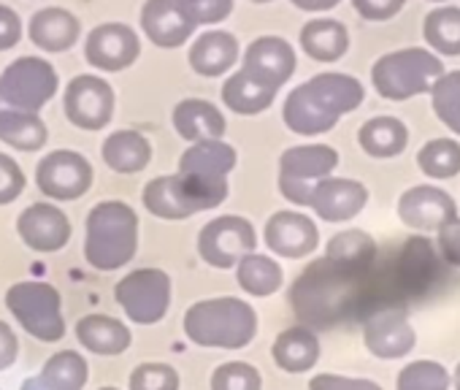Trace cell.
Listing matches in <instances>:
<instances>
[{"mask_svg": "<svg viewBox=\"0 0 460 390\" xmlns=\"http://www.w3.org/2000/svg\"><path fill=\"white\" fill-rule=\"evenodd\" d=\"M366 101L360 79L341 71H323L309 82L293 87L282 106L288 130L298 136H323L339 125L344 114H352Z\"/></svg>", "mask_w": 460, "mask_h": 390, "instance_id": "cell-1", "label": "cell"}, {"mask_svg": "<svg viewBox=\"0 0 460 390\" xmlns=\"http://www.w3.org/2000/svg\"><path fill=\"white\" fill-rule=\"evenodd\" d=\"M184 336L206 350H242L258 336V312L236 296L195 301L181 320Z\"/></svg>", "mask_w": 460, "mask_h": 390, "instance_id": "cell-2", "label": "cell"}, {"mask_svg": "<svg viewBox=\"0 0 460 390\" xmlns=\"http://www.w3.org/2000/svg\"><path fill=\"white\" fill-rule=\"evenodd\" d=\"M138 253V215L125 201H101L84 220V261L95 271H117Z\"/></svg>", "mask_w": 460, "mask_h": 390, "instance_id": "cell-3", "label": "cell"}, {"mask_svg": "<svg viewBox=\"0 0 460 390\" xmlns=\"http://www.w3.org/2000/svg\"><path fill=\"white\" fill-rule=\"evenodd\" d=\"M236 165H239L236 146H230L225 138H203V141H192L181 152L176 176L187 187L190 199L198 204V209L208 212L227 201L230 192L227 176L234 173Z\"/></svg>", "mask_w": 460, "mask_h": 390, "instance_id": "cell-4", "label": "cell"}, {"mask_svg": "<svg viewBox=\"0 0 460 390\" xmlns=\"http://www.w3.org/2000/svg\"><path fill=\"white\" fill-rule=\"evenodd\" d=\"M444 74L441 58L425 47H406L382 55L371 66V84L385 101H409L430 93L433 82Z\"/></svg>", "mask_w": 460, "mask_h": 390, "instance_id": "cell-5", "label": "cell"}, {"mask_svg": "<svg viewBox=\"0 0 460 390\" xmlns=\"http://www.w3.org/2000/svg\"><path fill=\"white\" fill-rule=\"evenodd\" d=\"M6 309L12 317L39 341L55 344L66 336V317H63V296L55 285L25 279L14 282L6 290Z\"/></svg>", "mask_w": 460, "mask_h": 390, "instance_id": "cell-6", "label": "cell"}, {"mask_svg": "<svg viewBox=\"0 0 460 390\" xmlns=\"http://www.w3.org/2000/svg\"><path fill=\"white\" fill-rule=\"evenodd\" d=\"M60 76L47 58L22 55L0 71V106L39 111L58 95Z\"/></svg>", "mask_w": 460, "mask_h": 390, "instance_id": "cell-7", "label": "cell"}, {"mask_svg": "<svg viewBox=\"0 0 460 390\" xmlns=\"http://www.w3.org/2000/svg\"><path fill=\"white\" fill-rule=\"evenodd\" d=\"M173 282L163 269H136L114 285V298L136 325H155L171 309Z\"/></svg>", "mask_w": 460, "mask_h": 390, "instance_id": "cell-8", "label": "cell"}, {"mask_svg": "<svg viewBox=\"0 0 460 390\" xmlns=\"http://www.w3.org/2000/svg\"><path fill=\"white\" fill-rule=\"evenodd\" d=\"M258 250V231L247 217L222 215L208 220L198 234V255L211 269H234L244 255Z\"/></svg>", "mask_w": 460, "mask_h": 390, "instance_id": "cell-9", "label": "cell"}, {"mask_svg": "<svg viewBox=\"0 0 460 390\" xmlns=\"http://www.w3.org/2000/svg\"><path fill=\"white\" fill-rule=\"evenodd\" d=\"M95 182L93 163L76 149L47 152L36 165V184L49 201H79Z\"/></svg>", "mask_w": 460, "mask_h": 390, "instance_id": "cell-10", "label": "cell"}, {"mask_svg": "<svg viewBox=\"0 0 460 390\" xmlns=\"http://www.w3.org/2000/svg\"><path fill=\"white\" fill-rule=\"evenodd\" d=\"M117 109L114 87L95 74H79L63 93V114L79 130H103L111 125Z\"/></svg>", "mask_w": 460, "mask_h": 390, "instance_id": "cell-11", "label": "cell"}, {"mask_svg": "<svg viewBox=\"0 0 460 390\" xmlns=\"http://www.w3.org/2000/svg\"><path fill=\"white\" fill-rule=\"evenodd\" d=\"M141 58V36L128 22H101L84 39V60L103 71H128Z\"/></svg>", "mask_w": 460, "mask_h": 390, "instance_id": "cell-12", "label": "cell"}, {"mask_svg": "<svg viewBox=\"0 0 460 390\" xmlns=\"http://www.w3.org/2000/svg\"><path fill=\"white\" fill-rule=\"evenodd\" d=\"M398 220L420 234H436L441 226L457 217V207L452 195H447L441 187L433 184H414L401 192L395 204Z\"/></svg>", "mask_w": 460, "mask_h": 390, "instance_id": "cell-13", "label": "cell"}, {"mask_svg": "<svg viewBox=\"0 0 460 390\" xmlns=\"http://www.w3.org/2000/svg\"><path fill=\"white\" fill-rule=\"evenodd\" d=\"M266 247L285 261H304L320 247V231L312 217L296 209L274 212L263 226Z\"/></svg>", "mask_w": 460, "mask_h": 390, "instance_id": "cell-14", "label": "cell"}, {"mask_svg": "<svg viewBox=\"0 0 460 390\" xmlns=\"http://www.w3.org/2000/svg\"><path fill=\"white\" fill-rule=\"evenodd\" d=\"M17 236L28 250L49 255L60 253L71 242L74 226L60 207L49 201H36L17 217Z\"/></svg>", "mask_w": 460, "mask_h": 390, "instance_id": "cell-15", "label": "cell"}, {"mask_svg": "<svg viewBox=\"0 0 460 390\" xmlns=\"http://www.w3.org/2000/svg\"><path fill=\"white\" fill-rule=\"evenodd\" d=\"M368 204V187L349 176H325L312 187L309 209L325 223H347L358 217Z\"/></svg>", "mask_w": 460, "mask_h": 390, "instance_id": "cell-16", "label": "cell"}, {"mask_svg": "<svg viewBox=\"0 0 460 390\" xmlns=\"http://www.w3.org/2000/svg\"><path fill=\"white\" fill-rule=\"evenodd\" d=\"M363 344L379 360H398L406 358L417 344V331L411 320L398 309L376 312L363 325Z\"/></svg>", "mask_w": 460, "mask_h": 390, "instance_id": "cell-17", "label": "cell"}, {"mask_svg": "<svg viewBox=\"0 0 460 390\" xmlns=\"http://www.w3.org/2000/svg\"><path fill=\"white\" fill-rule=\"evenodd\" d=\"M138 22L157 49H179L190 44L198 31L181 12L179 0H144Z\"/></svg>", "mask_w": 460, "mask_h": 390, "instance_id": "cell-18", "label": "cell"}, {"mask_svg": "<svg viewBox=\"0 0 460 390\" xmlns=\"http://www.w3.org/2000/svg\"><path fill=\"white\" fill-rule=\"evenodd\" d=\"M277 95H279V87L247 66L234 68L222 82V106L239 117L263 114L266 109L274 106Z\"/></svg>", "mask_w": 460, "mask_h": 390, "instance_id": "cell-19", "label": "cell"}, {"mask_svg": "<svg viewBox=\"0 0 460 390\" xmlns=\"http://www.w3.org/2000/svg\"><path fill=\"white\" fill-rule=\"evenodd\" d=\"M239 58H242L239 39L222 28H211V31L200 33L198 39H192L190 52H187L190 68L203 79L227 76L239 66Z\"/></svg>", "mask_w": 460, "mask_h": 390, "instance_id": "cell-20", "label": "cell"}, {"mask_svg": "<svg viewBox=\"0 0 460 390\" xmlns=\"http://www.w3.org/2000/svg\"><path fill=\"white\" fill-rule=\"evenodd\" d=\"M28 39L33 47H39L47 55L68 52L82 39V22L76 14H71L63 6H47L39 9L28 22Z\"/></svg>", "mask_w": 460, "mask_h": 390, "instance_id": "cell-21", "label": "cell"}, {"mask_svg": "<svg viewBox=\"0 0 460 390\" xmlns=\"http://www.w3.org/2000/svg\"><path fill=\"white\" fill-rule=\"evenodd\" d=\"M242 66L258 71L261 76H266L271 84L285 87L296 68H298V55L293 49V44L282 36H261L255 41L247 44L244 55H242Z\"/></svg>", "mask_w": 460, "mask_h": 390, "instance_id": "cell-22", "label": "cell"}, {"mask_svg": "<svg viewBox=\"0 0 460 390\" xmlns=\"http://www.w3.org/2000/svg\"><path fill=\"white\" fill-rule=\"evenodd\" d=\"M90 379L87 358L79 350H58L39 374L28 377L20 390H84Z\"/></svg>", "mask_w": 460, "mask_h": 390, "instance_id": "cell-23", "label": "cell"}, {"mask_svg": "<svg viewBox=\"0 0 460 390\" xmlns=\"http://www.w3.org/2000/svg\"><path fill=\"white\" fill-rule=\"evenodd\" d=\"M171 125L190 144L203 138H222L227 130L222 109L206 98H181L171 109Z\"/></svg>", "mask_w": 460, "mask_h": 390, "instance_id": "cell-24", "label": "cell"}, {"mask_svg": "<svg viewBox=\"0 0 460 390\" xmlns=\"http://www.w3.org/2000/svg\"><path fill=\"white\" fill-rule=\"evenodd\" d=\"M141 201H144V209L160 220H187L200 212L176 173H163V176L149 179L144 184Z\"/></svg>", "mask_w": 460, "mask_h": 390, "instance_id": "cell-25", "label": "cell"}, {"mask_svg": "<svg viewBox=\"0 0 460 390\" xmlns=\"http://www.w3.org/2000/svg\"><path fill=\"white\" fill-rule=\"evenodd\" d=\"M298 44H301L306 58H312L314 63L331 66V63H339L349 52V31L339 20L314 17L301 28Z\"/></svg>", "mask_w": 460, "mask_h": 390, "instance_id": "cell-26", "label": "cell"}, {"mask_svg": "<svg viewBox=\"0 0 460 390\" xmlns=\"http://www.w3.org/2000/svg\"><path fill=\"white\" fill-rule=\"evenodd\" d=\"M152 141L133 128H122V130H111L103 138L101 146V157L103 163L114 171V173H141L149 163H152Z\"/></svg>", "mask_w": 460, "mask_h": 390, "instance_id": "cell-27", "label": "cell"}, {"mask_svg": "<svg viewBox=\"0 0 460 390\" xmlns=\"http://www.w3.org/2000/svg\"><path fill=\"white\" fill-rule=\"evenodd\" d=\"M320 355H323L320 339H317V333L309 325H290V328H285L274 339V347H271L274 363L282 371H288V374L312 371L317 366Z\"/></svg>", "mask_w": 460, "mask_h": 390, "instance_id": "cell-28", "label": "cell"}, {"mask_svg": "<svg viewBox=\"0 0 460 390\" xmlns=\"http://www.w3.org/2000/svg\"><path fill=\"white\" fill-rule=\"evenodd\" d=\"M74 333L84 350H90L95 355H106V358L128 352V347L133 341V333L122 320L111 317V315H101V312L84 315L76 323Z\"/></svg>", "mask_w": 460, "mask_h": 390, "instance_id": "cell-29", "label": "cell"}, {"mask_svg": "<svg viewBox=\"0 0 460 390\" xmlns=\"http://www.w3.org/2000/svg\"><path fill=\"white\" fill-rule=\"evenodd\" d=\"M339 152L331 144H298L279 155V176L317 182L336 171Z\"/></svg>", "mask_w": 460, "mask_h": 390, "instance_id": "cell-30", "label": "cell"}, {"mask_svg": "<svg viewBox=\"0 0 460 390\" xmlns=\"http://www.w3.org/2000/svg\"><path fill=\"white\" fill-rule=\"evenodd\" d=\"M358 144L368 157L390 160V157H398L409 146V128L403 120L393 114H379L360 125Z\"/></svg>", "mask_w": 460, "mask_h": 390, "instance_id": "cell-31", "label": "cell"}, {"mask_svg": "<svg viewBox=\"0 0 460 390\" xmlns=\"http://www.w3.org/2000/svg\"><path fill=\"white\" fill-rule=\"evenodd\" d=\"M0 141L17 152H41L49 141V128L39 111L0 106Z\"/></svg>", "mask_w": 460, "mask_h": 390, "instance_id": "cell-32", "label": "cell"}, {"mask_svg": "<svg viewBox=\"0 0 460 390\" xmlns=\"http://www.w3.org/2000/svg\"><path fill=\"white\" fill-rule=\"evenodd\" d=\"M236 282L239 288L252 296V298H269L274 293L282 290L285 285V269L279 261H274L271 255H263V253H250L244 255L236 266Z\"/></svg>", "mask_w": 460, "mask_h": 390, "instance_id": "cell-33", "label": "cell"}, {"mask_svg": "<svg viewBox=\"0 0 460 390\" xmlns=\"http://www.w3.org/2000/svg\"><path fill=\"white\" fill-rule=\"evenodd\" d=\"M422 39L433 55L460 58V6L441 4L422 22Z\"/></svg>", "mask_w": 460, "mask_h": 390, "instance_id": "cell-34", "label": "cell"}, {"mask_svg": "<svg viewBox=\"0 0 460 390\" xmlns=\"http://www.w3.org/2000/svg\"><path fill=\"white\" fill-rule=\"evenodd\" d=\"M374 258H376V244H374V239H371L366 231H360V228L336 234V236L328 242V247H325V261H328L331 266H339V269H347V271L368 269Z\"/></svg>", "mask_w": 460, "mask_h": 390, "instance_id": "cell-35", "label": "cell"}, {"mask_svg": "<svg viewBox=\"0 0 460 390\" xmlns=\"http://www.w3.org/2000/svg\"><path fill=\"white\" fill-rule=\"evenodd\" d=\"M417 165L430 179H455L460 173V144L455 138H433L420 146Z\"/></svg>", "mask_w": 460, "mask_h": 390, "instance_id": "cell-36", "label": "cell"}, {"mask_svg": "<svg viewBox=\"0 0 460 390\" xmlns=\"http://www.w3.org/2000/svg\"><path fill=\"white\" fill-rule=\"evenodd\" d=\"M430 106L447 130L460 136V71H444L430 87Z\"/></svg>", "mask_w": 460, "mask_h": 390, "instance_id": "cell-37", "label": "cell"}, {"mask_svg": "<svg viewBox=\"0 0 460 390\" xmlns=\"http://www.w3.org/2000/svg\"><path fill=\"white\" fill-rule=\"evenodd\" d=\"M449 371L438 360H411L395 377V390H449Z\"/></svg>", "mask_w": 460, "mask_h": 390, "instance_id": "cell-38", "label": "cell"}, {"mask_svg": "<svg viewBox=\"0 0 460 390\" xmlns=\"http://www.w3.org/2000/svg\"><path fill=\"white\" fill-rule=\"evenodd\" d=\"M211 390H263L261 371L247 360H227L211 371Z\"/></svg>", "mask_w": 460, "mask_h": 390, "instance_id": "cell-39", "label": "cell"}, {"mask_svg": "<svg viewBox=\"0 0 460 390\" xmlns=\"http://www.w3.org/2000/svg\"><path fill=\"white\" fill-rule=\"evenodd\" d=\"M181 377L168 363H141L128 379V390H179Z\"/></svg>", "mask_w": 460, "mask_h": 390, "instance_id": "cell-40", "label": "cell"}, {"mask_svg": "<svg viewBox=\"0 0 460 390\" xmlns=\"http://www.w3.org/2000/svg\"><path fill=\"white\" fill-rule=\"evenodd\" d=\"M236 0H179L181 12L195 28H211L234 14Z\"/></svg>", "mask_w": 460, "mask_h": 390, "instance_id": "cell-41", "label": "cell"}, {"mask_svg": "<svg viewBox=\"0 0 460 390\" xmlns=\"http://www.w3.org/2000/svg\"><path fill=\"white\" fill-rule=\"evenodd\" d=\"M25 184H28V179H25L22 165L12 155L0 152V207L14 204L25 192Z\"/></svg>", "mask_w": 460, "mask_h": 390, "instance_id": "cell-42", "label": "cell"}, {"mask_svg": "<svg viewBox=\"0 0 460 390\" xmlns=\"http://www.w3.org/2000/svg\"><path fill=\"white\" fill-rule=\"evenodd\" d=\"M309 390H382L379 382L366 377H344V374H314L309 379Z\"/></svg>", "mask_w": 460, "mask_h": 390, "instance_id": "cell-43", "label": "cell"}, {"mask_svg": "<svg viewBox=\"0 0 460 390\" xmlns=\"http://www.w3.org/2000/svg\"><path fill=\"white\" fill-rule=\"evenodd\" d=\"M406 0H352V9L368 22H387L401 14Z\"/></svg>", "mask_w": 460, "mask_h": 390, "instance_id": "cell-44", "label": "cell"}, {"mask_svg": "<svg viewBox=\"0 0 460 390\" xmlns=\"http://www.w3.org/2000/svg\"><path fill=\"white\" fill-rule=\"evenodd\" d=\"M25 36V25H22V17L6 6V4H0V52H9L14 49Z\"/></svg>", "mask_w": 460, "mask_h": 390, "instance_id": "cell-45", "label": "cell"}, {"mask_svg": "<svg viewBox=\"0 0 460 390\" xmlns=\"http://www.w3.org/2000/svg\"><path fill=\"white\" fill-rule=\"evenodd\" d=\"M436 236H438V253H441V258L449 266L460 269V217H455L447 226H441L436 231Z\"/></svg>", "mask_w": 460, "mask_h": 390, "instance_id": "cell-46", "label": "cell"}, {"mask_svg": "<svg viewBox=\"0 0 460 390\" xmlns=\"http://www.w3.org/2000/svg\"><path fill=\"white\" fill-rule=\"evenodd\" d=\"M277 187H279V192L285 195V201H290L293 207L309 209V201H312V187H314V182H301V179L279 176V179H277Z\"/></svg>", "mask_w": 460, "mask_h": 390, "instance_id": "cell-47", "label": "cell"}, {"mask_svg": "<svg viewBox=\"0 0 460 390\" xmlns=\"http://www.w3.org/2000/svg\"><path fill=\"white\" fill-rule=\"evenodd\" d=\"M17 355H20V339L9 323L0 320V371L12 368Z\"/></svg>", "mask_w": 460, "mask_h": 390, "instance_id": "cell-48", "label": "cell"}, {"mask_svg": "<svg viewBox=\"0 0 460 390\" xmlns=\"http://www.w3.org/2000/svg\"><path fill=\"white\" fill-rule=\"evenodd\" d=\"M290 4L301 12H309V14H323V12H331L336 9L341 0H290Z\"/></svg>", "mask_w": 460, "mask_h": 390, "instance_id": "cell-49", "label": "cell"}, {"mask_svg": "<svg viewBox=\"0 0 460 390\" xmlns=\"http://www.w3.org/2000/svg\"><path fill=\"white\" fill-rule=\"evenodd\" d=\"M449 379H452V385H455V390H460V363L455 366V374H452Z\"/></svg>", "mask_w": 460, "mask_h": 390, "instance_id": "cell-50", "label": "cell"}, {"mask_svg": "<svg viewBox=\"0 0 460 390\" xmlns=\"http://www.w3.org/2000/svg\"><path fill=\"white\" fill-rule=\"evenodd\" d=\"M250 4H274V0H250Z\"/></svg>", "mask_w": 460, "mask_h": 390, "instance_id": "cell-51", "label": "cell"}, {"mask_svg": "<svg viewBox=\"0 0 460 390\" xmlns=\"http://www.w3.org/2000/svg\"><path fill=\"white\" fill-rule=\"evenodd\" d=\"M430 4H447V0H430Z\"/></svg>", "mask_w": 460, "mask_h": 390, "instance_id": "cell-52", "label": "cell"}, {"mask_svg": "<svg viewBox=\"0 0 460 390\" xmlns=\"http://www.w3.org/2000/svg\"><path fill=\"white\" fill-rule=\"evenodd\" d=\"M101 390H117V387H101Z\"/></svg>", "mask_w": 460, "mask_h": 390, "instance_id": "cell-53", "label": "cell"}]
</instances>
